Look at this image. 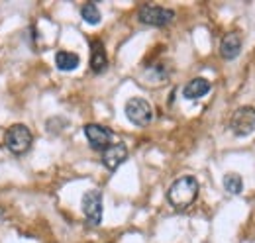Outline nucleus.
Segmentation results:
<instances>
[{
  "instance_id": "1",
  "label": "nucleus",
  "mask_w": 255,
  "mask_h": 243,
  "mask_svg": "<svg viewBox=\"0 0 255 243\" xmlns=\"http://www.w3.org/2000/svg\"><path fill=\"white\" fill-rule=\"evenodd\" d=\"M198 190H200V184H198V181H196L194 177H191V175L179 177L177 181L169 186V190H167V200H169V204H171L175 210L183 212V210H189L192 204L196 202Z\"/></svg>"
},
{
  "instance_id": "2",
  "label": "nucleus",
  "mask_w": 255,
  "mask_h": 243,
  "mask_svg": "<svg viewBox=\"0 0 255 243\" xmlns=\"http://www.w3.org/2000/svg\"><path fill=\"white\" fill-rule=\"evenodd\" d=\"M32 143H33L32 131L24 123H14L4 133V145H6L8 151L14 153V155H24L26 151H30Z\"/></svg>"
},
{
  "instance_id": "3",
  "label": "nucleus",
  "mask_w": 255,
  "mask_h": 243,
  "mask_svg": "<svg viewBox=\"0 0 255 243\" xmlns=\"http://www.w3.org/2000/svg\"><path fill=\"white\" fill-rule=\"evenodd\" d=\"M124 112H126V118L133 125H139V127H145L149 125L153 120V108L151 104L145 100V98H139V96H133L129 98L124 106Z\"/></svg>"
},
{
  "instance_id": "4",
  "label": "nucleus",
  "mask_w": 255,
  "mask_h": 243,
  "mask_svg": "<svg viewBox=\"0 0 255 243\" xmlns=\"http://www.w3.org/2000/svg\"><path fill=\"white\" fill-rule=\"evenodd\" d=\"M137 20L145 26L163 28L175 20V12L169 8H163V6H155V4H143L137 10Z\"/></svg>"
},
{
  "instance_id": "5",
  "label": "nucleus",
  "mask_w": 255,
  "mask_h": 243,
  "mask_svg": "<svg viewBox=\"0 0 255 243\" xmlns=\"http://www.w3.org/2000/svg\"><path fill=\"white\" fill-rule=\"evenodd\" d=\"M230 129L240 135L246 137L255 131V108L254 106H242L234 112L232 120H230Z\"/></svg>"
},
{
  "instance_id": "6",
  "label": "nucleus",
  "mask_w": 255,
  "mask_h": 243,
  "mask_svg": "<svg viewBox=\"0 0 255 243\" xmlns=\"http://www.w3.org/2000/svg\"><path fill=\"white\" fill-rule=\"evenodd\" d=\"M85 135H87V141L89 145L95 149V151H104L112 145V129H108L106 125H100V123H87L85 125Z\"/></svg>"
},
{
  "instance_id": "7",
  "label": "nucleus",
  "mask_w": 255,
  "mask_h": 243,
  "mask_svg": "<svg viewBox=\"0 0 255 243\" xmlns=\"http://www.w3.org/2000/svg\"><path fill=\"white\" fill-rule=\"evenodd\" d=\"M83 214L87 218L89 226H100L102 222V192L100 190H89L83 196Z\"/></svg>"
},
{
  "instance_id": "8",
  "label": "nucleus",
  "mask_w": 255,
  "mask_h": 243,
  "mask_svg": "<svg viewBox=\"0 0 255 243\" xmlns=\"http://www.w3.org/2000/svg\"><path fill=\"white\" fill-rule=\"evenodd\" d=\"M128 159V147L124 143H112L108 149L102 151V165L112 173Z\"/></svg>"
},
{
  "instance_id": "9",
  "label": "nucleus",
  "mask_w": 255,
  "mask_h": 243,
  "mask_svg": "<svg viewBox=\"0 0 255 243\" xmlns=\"http://www.w3.org/2000/svg\"><path fill=\"white\" fill-rule=\"evenodd\" d=\"M242 53V35L238 31H228L220 41V55L224 59L232 61Z\"/></svg>"
},
{
  "instance_id": "10",
  "label": "nucleus",
  "mask_w": 255,
  "mask_h": 243,
  "mask_svg": "<svg viewBox=\"0 0 255 243\" xmlns=\"http://www.w3.org/2000/svg\"><path fill=\"white\" fill-rule=\"evenodd\" d=\"M210 89H212V85H210L208 79H204V77H196V79H192V81H189V83L185 85L183 96H185L187 100H198V98L206 96V94L210 92Z\"/></svg>"
},
{
  "instance_id": "11",
  "label": "nucleus",
  "mask_w": 255,
  "mask_h": 243,
  "mask_svg": "<svg viewBox=\"0 0 255 243\" xmlns=\"http://www.w3.org/2000/svg\"><path fill=\"white\" fill-rule=\"evenodd\" d=\"M108 69V55H106V49L102 45V41L95 39L91 43V71L100 75Z\"/></svg>"
},
{
  "instance_id": "12",
  "label": "nucleus",
  "mask_w": 255,
  "mask_h": 243,
  "mask_svg": "<svg viewBox=\"0 0 255 243\" xmlns=\"http://www.w3.org/2000/svg\"><path fill=\"white\" fill-rule=\"evenodd\" d=\"M79 55L73 53V51H57L55 53V67L59 71H75L79 67Z\"/></svg>"
},
{
  "instance_id": "13",
  "label": "nucleus",
  "mask_w": 255,
  "mask_h": 243,
  "mask_svg": "<svg viewBox=\"0 0 255 243\" xmlns=\"http://www.w3.org/2000/svg\"><path fill=\"white\" fill-rule=\"evenodd\" d=\"M222 182L228 194H242V190H244V181L238 173H226Z\"/></svg>"
},
{
  "instance_id": "14",
  "label": "nucleus",
  "mask_w": 255,
  "mask_h": 243,
  "mask_svg": "<svg viewBox=\"0 0 255 243\" xmlns=\"http://www.w3.org/2000/svg\"><path fill=\"white\" fill-rule=\"evenodd\" d=\"M81 16H83V20H85L87 24H91V26H98L100 20H102L98 6L93 4V2H89V4H85V6L81 8Z\"/></svg>"
},
{
  "instance_id": "15",
  "label": "nucleus",
  "mask_w": 255,
  "mask_h": 243,
  "mask_svg": "<svg viewBox=\"0 0 255 243\" xmlns=\"http://www.w3.org/2000/svg\"><path fill=\"white\" fill-rule=\"evenodd\" d=\"M2 214H4V210H2V208H0V220H2Z\"/></svg>"
}]
</instances>
